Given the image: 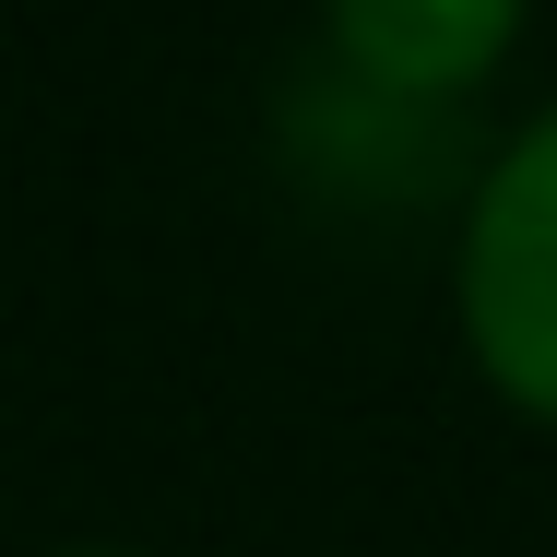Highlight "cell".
Returning a JSON list of instances; mask_svg holds the SVG:
<instances>
[{"mask_svg": "<svg viewBox=\"0 0 557 557\" xmlns=\"http://www.w3.org/2000/svg\"><path fill=\"white\" fill-rule=\"evenodd\" d=\"M60 557H131V546H60Z\"/></svg>", "mask_w": 557, "mask_h": 557, "instance_id": "cell-3", "label": "cell"}, {"mask_svg": "<svg viewBox=\"0 0 557 557\" xmlns=\"http://www.w3.org/2000/svg\"><path fill=\"white\" fill-rule=\"evenodd\" d=\"M462 321L486 344V368L557 404V108L522 119V143L486 166L474 190V237H462Z\"/></svg>", "mask_w": 557, "mask_h": 557, "instance_id": "cell-1", "label": "cell"}, {"mask_svg": "<svg viewBox=\"0 0 557 557\" xmlns=\"http://www.w3.org/2000/svg\"><path fill=\"white\" fill-rule=\"evenodd\" d=\"M498 36H510L498 0H344L333 12V48L356 72H380L392 96H428L450 72H474Z\"/></svg>", "mask_w": 557, "mask_h": 557, "instance_id": "cell-2", "label": "cell"}]
</instances>
